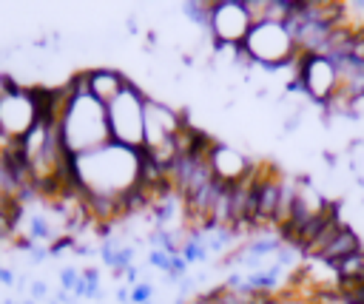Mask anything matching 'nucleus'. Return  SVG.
I'll return each mask as SVG.
<instances>
[{"label": "nucleus", "instance_id": "obj_14", "mask_svg": "<svg viewBox=\"0 0 364 304\" xmlns=\"http://www.w3.org/2000/svg\"><path fill=\"white\" fill-rule=\"evenodd\" d=\"M0 284H6V287L14 284V273H11L9 267H0Z\"/></svg>", "mask_w": 364, "mask_h": 304}, {"label": "nucleus", "instance_id": "obj_10", "mask_svg": "<svg viewBox=\"0 0 364 304\" xmlns=\"http://www.w3.org/2000/svg\"><path fill=\"white\" fill-rule=\"evenodd\" d=\"M97 295H100V267H85L77 298H97Z\"/></svg>", "mask_w": 364, "mask_h": 304}, {"label": "nucleus", "instance_id": "obj_1", "mask_svg": "<svg viewBox=\"0 0 364 304\" xmlns=\"http://www.w3.org/2000/svg\"><path fill=\"white\" fill-rule=\"evenodd\" d=\"M145 173L148 159L142 151L108 142L71 159L65 188H71L94 216L114 219L145 193Z\"/></svg>", "mask_w": 364, "mask_h": 304}, {"label": "nucleus", "instance_id": "obj_11", "mask_svg": "<svg viewBox=\"0 0 364 304\" xmlns=\"http://www.w3.org/2000/svg\"><path fill=\"white\" fill-rule=\"evenodd\" d=\"M80 284H82V273H80L77 267H63V270H60V287H63L65 293L77 295V293H80Z\"/></svg>", "mask_w": 364, "mask_h": 304}, {"label": "nucleus", "instance_id": "obj_7", "mask_svg": "<svg viewBox=\"0 0 364 304\" xmlns=\"http://www.w3.org/2000/svg\"><path fill=\"white\" fill-rule=\"evenodd\" d=\"M256 17L247 0H216L208 6V23L205 31L213 45L225 48H242Z\"/></svg>", "mask_w": 364, "mask_h": 304}, {"label": "nucleus", "instance_id": "obj_9", "mask_svg": "<svg viewBox=\"0 0 364 304\" xmlns=\"http://www.w3.org/2000/svg\"><path fill=\"white\" fill-rule=\"evenodd\" d=\"M82 77H85L88 91L105 105L111 99H117L122 94V88L128 85V77L122 71H117V68H91V71H82Z\"/></svg>", "mask_w": 364, "mask_h": 304}, {"label": "nucleus", "instance_id": "obj_2", "mask_svg": "<svg viewBox=\"0 0 364 304\" xmlns=\"http://www.w3.org/2000/svg\"><path fill=\"white\" fill-rule=\"evenodd\" d=\"M57 131H60V142L71 159L91 153L111 142L108 105L100 102L88 91L82 71L74 74L71 82H65V99H63V108L57 116Z\"/></svg>", "mask_w": 364, "mask_h": 304}, {"label": "nucleus", "instance_id": "obj_3", "mask_svg": "<svg viewBox=\"0 0 364 304\" xmlns=\"http://www.w3.org/2000/svg\"><path fill=\"white\" fill-rule=\"evenodd\" d=\"M242 54H245V63H250L262 71H282V68H296L301 48H299L290 20L262 17L253 23V28L242 45Z\"/></svg>", "mask_w": 364, "mask_h": 304}, {"label": "nucleus", "instance_id": "obj_4", "mask_svg": "<svg viewBox=\"0 0 364 304\" xmlns=\"http://www.w3.org/2000/svg\"><path fill=\"white\" fill-rule=\"evenodd\" d=\"M43 122V91L0 74V145L20 148Z\"/></svg>", "mask_w": 364, "mask_h": 304}, {"label": "nucleus", "instance_id": "obj_15", "mask_svg": "<svg viewBox=\"0 0 364 304\" xmlns=\"http://www.w3.org/2000/svg\"><path fill=\"white\" fill-rule=\"evenodd\" d=\"M196 304H219V298L216 295H208V298H199Z\"/></svg>", "mask_w": 364, "mask_h": 304}, {"label": "nucleus", "instance_id": "obj_5", "mask_svg": "<svg viewBox=\"0 0 364 304\" xmlns=\"http://www.w3.org/2000/svg\"><path fill=\"white\" fill-rule=\"evenodd\" d=\"M341 63L333 51H307L296 63V88L299 94L321 108H333L341 97Z\"/></svg>", "mask_w": 364, "mask_h": 304}, {"label": "nucleus", "instance_id": "obj_6", "mask_svg": "<svg viewBox=\"0 0 364 304\" xmlns=\"http://www.w3.org/2000/svg\"><path fill=\"white\" fill-rule=\"evenodd\" d=\"M145 108H148V94L128 80L122 94L108 102V128H111V142L142 151L145 145Z\"/></svg>", "mask_w": 364, "mask_h": 304}, {"label": "nucleus", "instance_id": "obj_12", "mask_svg": "<svg viewBox=\"0 0 364 304\" xmlns=\"http://www.w3.org/2000/svg\"><path fill=\"white\" fill-rule=\"evenodd\" d=\"M154 301V284L148 278H139L131 287V304H151Z\"/></svg>", "mask_w": 364, "mask_h": 304}, {"label": "nucleus", "instance_id": "obj_13", "mask_svg": "<svg viewBox=\"0 0 364 304\" xmlns=\"http://www.w3.org/2000/svg\"><path fill=\"white\" fill-rule=\"evenodd\" d=\"M31 295H34V301L40 304V298H46V295H48V284H46V281H40V278H34V281H31Z\"/></svg>", "mask_w": 364, "mask_h": 304}, {"label": "nucleus", "instance_id": "obj_8", "mask_svg": "<svg viewBox=\"0 0 364 304\" xmlns=\"http://www.w3.org/2000/svg\"><path fill=\"white\" fill-rule=\"evenodd\" d=\"M205 162H208L210 176H213L222 188H228V190L245 188V185L253 179V173H256L253 159H250L242 148H236L233 142H222V139H213V142L208 145Z\"/></svg>", "mask_w": 364, "mask_h": 304}]
</instances>
